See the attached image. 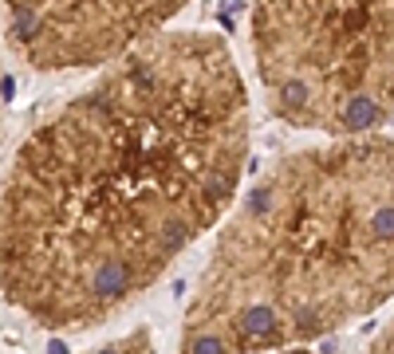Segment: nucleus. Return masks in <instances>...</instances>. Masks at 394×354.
I'll return each instance as SVG.
<instances>
[{
  "label": "nucleus",
  "instance_id": "nucleus-3",
  "mask_svg": "<svg viewBox=\"0 0 394 354\" xmlns=\"http://www.w3.org/2000/svg\"><path fill=\"white\" fill-rule=\"evenodd\" d=\"M248 59L265 110L315 138L394 118V0H253Z\"/></svg>",
  "mask_w": 394,
  "mask_h": 354
},
{
  "label": "nucleus",
  "instance_id": "nucleus-5",
  "mask_svg": "<svg viewBox=\"0 0 394 354\" xmlns=\"http://www.w3.org/2000/svg\"><path fill=\"white\" fill-rule=\"evenodd\" d=\"M83 354H154V334H150L146 327H134V331H122V334H115V339L91 346V350H83Z\"/></svg>",
  "mask_w": 394,
  "mask_h": 354
},
{
  "label": "nucleus",
  "instance_id": "nucleus-6",
  "mask_svg": "<svg viewBox=\"0 0 394 354\" xmlns=\"http://www.w3.org/2000/svg\"><path fill=\"white\" fill-rule=\"evenodd\" d=\"M367 354H394V315L386 319L379 331L371 334V343H367Z\"/></svg>",
  "mask_w": 394,
  "mask_h": 354
},
{
  "label": "nucleus",
  "instance_id": "nucleus-4",
  "mask_svg": "<svg viewBox=\"0 0 394 354\" xmlns=\"http://www.w3.org/2000/svg\"><path fill=\"white\" fill-rule=\"evenodd\" d=\"M193 0H4V48L36 75H87L174 20Z\"/></svg>",
  "mask_w": 394,
  "mask_h": 354
},
{
  "label": "nucleus",
  "instance_id": "nucleus-2",
  "mask_svg": "<svg viewBox=\"0 0 394 354\" xmlns=\"http://www.w3.org/2000/svg\"><path fill=\"white\" fill-rule=\"evenodd\" d=\"M394 303V138H315L248 181L189 287L177 354H284Z\"/></svg>",
  "mask_w": 394,
  "mask_h": 354
},
{
  "label": "nucleus",
  "instance_id": "nucleus-1",
  "mask_svg": "<svg viewBox=\"0 0 394 354\" xmlns=\"http://www.w3.org/2000/svg\"><path fill=\"white\" fill-rule=\"evenodd\" d=\"M253 91L225 36L166 28L32 118L0 193L4 303L48 334L115 323L236 205Z\"/></svg>",
  "mask_w": 394,
  "mask_h": 354
},
{
  "label": "nucleus",
  "instance_id": "nucleus-7",
  "mask_svg": "<svg viewBox=\"0 0 394 354\" xmlns=\"http://www.w3.org/2000/svg\"><path fill=\"white\" fill-rule=\"evenodd\" d=\"M284 354H315L312 346H300V350H284Z\"/></svg>",
  "mask_w": 394,
  "mask_h": 354
}]
</instances>
